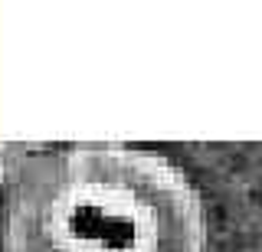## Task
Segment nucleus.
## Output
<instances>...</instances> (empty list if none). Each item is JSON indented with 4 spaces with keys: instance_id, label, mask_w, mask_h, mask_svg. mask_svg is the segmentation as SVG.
Segmentation results:
<instances>
[{
    "instance_id": "obj_1",
    "label": "nucleus",
    "mask_w": 262,
    "mask_h": 252,
    "mask_svg": "<svg viewBox=\"0 0 262 252\" xmlns=\"http://www.w3.org/2000/svg\"><path fill=\"white\" fill-rule=\"evenodd\" d=\"M200 190L164 154L82 141L30 157L4 210V252H207Z\"/></svg>"
}]
</instances>
